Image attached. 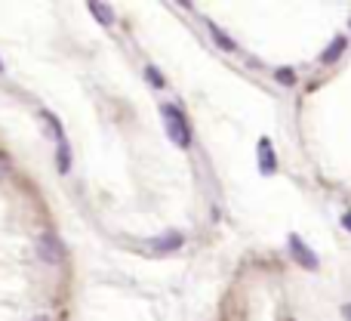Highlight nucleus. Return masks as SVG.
<instances>
[{"label": "nucleus", "mask_w": 351, "mask_h": 321, "mask_svg": "<svg viewBox=\"0 0 351 321\" xmlns=\"http://www.w3.org/2000/svg\"><path fill=\"white\" fill-rule=\"evenodd\" d=\"M274 80L280 87H296V71L290 65H280V68H274Z\"/></svg>", "instance_id": "9b49d317"}, {"label": "nucleus", "mask_w": 351, "mask_h": 321, "mask_svg": "<svg viewBox=\"0 0 351 321\" xmlns=\"http://www.w3.org/2000/svg\"><path fill=\"white\" fill-rule=\"evenodd\" d=\"M145 80L154 87V90H160V87H167V78L160 74L158 65H145Z\"/></svg>", "instance_id": "f8f14e48"}, {"label": "nucleus", "mask_w": 351, "mask_h": 321, "mask_svg": "<svg viewBox=\"0 0 351 321\" xmlns=\"http://www.w3.org/2000/svg\"><path fill=\"white\" fill-rule=\"evenodd\" d=\"M346 49H348V37H346V34H336L333 41H330L327 47L321 49L317 62H321V65H336V62L342 59V53H346Z\"/></svg>", "instance_id": "39448f33"}, {"label": "nucleus", "mask_w": 351, "mask_h": 321, "mask_svg": "<svg viewBox=\"0 0 351 321\" xmlns=\"http://www.w3.org/2000/svg\"><path fill=\"white\" fill-rule=\"evenodd\" d=\"M287 247H290V256L299 263L302 269H308V272H317V266H321V260H317V254L308 247V244L302 241L299 235H290V241H287Z\"/></svg>", "instance_id": "7ed1b4c3"}, {"label": "nucleus", "mask_w": 351, "mask_h": 321, "mask_svg": "<svg viewBox=\"0 0 351 321\" xmlns=\"http://www.w3.org/2000/svg\"><path fill=\"white\" fill-rule=\"evenodd\" d=\"M31 321H53V318H49V316H34Z\"/></svg>", "instance_id": "2eb2a0df"}, {"label": "nucleus", "mask_w": 351, "mask_h": 321, "mask_svg": "<svg viewBox=\"0 0 351 321\" xmlns=\"http://www.w3.org/2000/svg\"><path fill=\"white\" fill-rule=\"evenodd\" d=\"M185 244V235L182 232H164V235H158V238H152L148 241V247H152V254H158V256H167V254H176V250Z\"/></svg>", "instance_id": "20e7f679"}, {"label": "nucleus", "mask_w": 351, "mask_h": 321, "mask_svg": "<svg viewBox=\"0 0 351 321\" xmlns=\"http://www.w3.org/2000/svg\"><path fill=\"white\" fill-rule=\"evenodd\" d=\"M206 28H210V34H213V41H216V47H222L225 53H234V49H237V43L231 41V37L225 34V31L219 28L216 22H210V19H206Z\"/></svg>", "instance_id": "0eeeda50"}, {"label": "nucleus", "mask_w": 351, "mask_h": 321, "mask_svg": "<svg viewBox=\"0 0 351 321\" xmlns=\"http://www.w3.org/2000/svg\"><path fill=\"white\" fill-rule=\"evenodd\" d=\"M342 318H346V321H351V303H346V306H342Z\"/></svg>", "instance_id": "4468645a"}, {"label": "nucleus", "mask_w": 351, "mask_h": 321, "mask_svg": "<svg viewBox=\"0 0 351 321\" xmlns=\"http://www.w3.org/2000/svg\"><path fill=\"white\" fill-rule=\"evenodd\" d=\"M37 256H40L47 266H62V263H65V247H62V241L53 232H43V235L37 238Z\"/></svg>", "instance_id": "f03ea898"}, {"label": "nucleus", "mask_w": 351, "mask_h": 321, "mask_svg": "<svg viewBox=\"0 0 351 321\" xmlns=\"http://www.w3.org/2000/svg\"><path fill=\"white\" fill-rule=\"evenodd\" d=\"M56 170H59L62 176L71 170V146H68V140H62L59 148H56Z\"/></svg>", "instance_id": "1a4fd4ad"}, {"label": "nucleus", "mask_w": 351, "mask_h": 321, "mask_svg": "<svg viewBox=\"0 0 351 321\" xmlns=\"http://www.w3.org/2000/svg\"><path fill=\"white\" fill-rule=\"evenodd\" d=\"M259 173L262 176L278 173V155H274V148L268 140H259Z\"/></svg>", "instance_id": "423d86ee"}, {"label": "nucleus", "mask_w": 351, "mask_h": 321, "mask_svg": "<svg viewBox=\"0 0 351 321\" xmlns=\"http://www.w3.org/2000/svg\"><path fill=\"white\" fill-rule=\"evenodd\" d=\"M348 28H351V19H348Z\"/></svg>", "instance_id": "f3484780"}, {"label": "nucleus", "mask_w": 351, "mask_h": 321, "mask_svg": "<svg viewBox=\"0 0 351 321\" xmlns=\"http://www.w3.org/2000/svg\"><path fill=\"white\" fill-rule=\"evenodd\" d=\"M40 118L49 124V136H56V142L65 140V130H62V121L53 115V111H40Z\"/></svg>", "instance_id": "9d476101"}, {"label": "nucleus", "mask_w": 351, "mask_h": 321, "mask_svg": "<svg viewBox=\"0 0 351 321\" xmlns=\"http://www.w3.org/2000/svg\"><path fill=\"white\" fill-rule=\"evenodd\" d=\"M342 225H346V229L351 232V207H348V210H346V213H342Z\"/></svg>", "instance_id": "ddd939ff"}, {"label": "nucleus", "mask_w": 351, "mask_h": 321, "mask_svg": "<svg viewBox=\"0 0 351 321\" xmlns=\"http://www.w3.org/2000/svg\"><path fill=\"white\" fill-rule=\"evenodd\" d=\"M160 118H164V127H167V133H170V140L176 142V146L191 148L194 136H191V124H188L185 111H182L176 102H164L160 105Z\"/></svg>", "instance_id": "f257e3e1"}, {"label": "nucleus", "mask_w": 351, "mask_h": 321, "mask_svg": "<svg viewBox=\"0 0 351 321\" xmlns=\"http://www.w3.org/2000/svg\"><path fill=\"white\" fill-rule=\"evenodd\" d=\"M90 12H93V19H96L99 25H105V28H108V25H114V10H111L108 3H96V0H93Z\"/></svg>", "instance_id": "6e6552de"}, {"label": "nucleus", "mask_w": 351, "mask_h": 321, "mask_svg": "<svg viewBox=\"0 0 351 321\" xmlns=\"http://www.w3.org/2000/svg\"><path fill=\"white\" fill-rule=\"evenodd\" d=\"M0 71H3V62H0Z\"/></svg>", "instance_id": "dca6fc26"}]
</instances>
